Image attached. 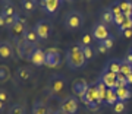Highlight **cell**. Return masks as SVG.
Returning <instances> with one entry per match:
<instances>
[{
	"label": "cell",
	"instance_id": "obj_22",
	"mask_svg": "<svg viewBox=\"0 0 132 114\" xmlns=\"http://www.w3.org/2000/svg\"><path fill=\"white\" fill-rule=\"evenodd\" d=\"M16 13H18V12H16V7H15V5L12 3V2H9V3L3 5V6H2V9H0V15H3L5 18L15 16Z\"/></svg>",
	"mask_w": 132,
	"mask_h": 114
},
{
	"label": "cell",
	"instance_id": "obj_14",
	"mask_svg": "<svg viewBox=\"0 0 132 114\" xmlns=\"http://www.w3.org/2000/svg\"><path fill=\"white\" fill-rule=\"evenodd\" d=\"M29 62L32 63L35 67H41V66H46V51H43L41 48H38L32 53L31 56V60Z\"/></svg>",
	"mask_w": 132,
	"mask_h": 114
},
{
	"label": "cell",
	"instance_id": "obj_28",
	"mask_svg": "<svg viewBox=\"0 0 132 114\" xmlns=\"http://www.w3.org/2000/svg\"><path fill=\"white\" fill-rule=\"evenodd\" d=\"M10 79V70L7 66H0V83H5Z\"/></svg>",
	"mask_w": 132,
	"mask_h": 114
},
{
	"label": "cell",
	"instance_id": "obj_17",
	"mask_svg": "<svg viewBox=\"0 0 132 114\" xmlns=\"http://www.w3.org/2000/svg\"><path fill=\"white\" fill-rule=\"evenodd\" d=\"M38 3V0H21V10L27 15H31L37 10Z\"/></svg>",
	"mask_w": 132,
	"mask_h": 114
},
{
	"label": "cell",
	"instance_id": "obj_24",
	"mask_svg": "<svg viewBox=\"0 0 132 114\" xmlns=\"http://www.w3.org/2000/svg\"><path fill=\"white\" fill-rule=\"evenodd\" d=\"M95 85H97V92H98V98H100V102H101V104H103L104 101H106V94H107V86L104 85L103 83V81H101V79H97V81H95Z\"/></svg>",
	"mask_w": 132,
	"mask_h": 114
},
{
	"label": "cell",
	"instance_id": "obj_4",
	"mask_svg": "<svg viewBox=\"0 0 132 114\" xmlns=\"http://www.w3.org/2000/svg\"><path fill=\"white\" fill-rule=\"evenodd\" d=\"M81 101L84 102L85 107L88 110H97L98 108V105L101 104V102H100V98H98V92H97V85H95V82L88 85V89L85 92V97Z\"/></svg>",
	"mask_w": 132,
	"mask_h": 114
},
{
	"label": "cell",
	"instance_id": "obj_40",
	"mask_svg": "<svg viewBox=\"0 0 132 114\" xmlns=\"http://www.w3.org/2000/svg\"><path fill=\"white\" fill-rule=\"evenodd\" d=\"M0 28H6V18L0 15Z\"/></svg>",
	"mask_w": 132,
	"mask_h": 114
},
{
	"label": "cell",
	"instance_id": "obj_8",
	"mask_svg": "<svg viewBox=\"0 0 132 114\" xmlns=\"http://www.w3.org/2000/svg\"><path fill=\"white\" fill-rule=\"evenodd\" d=\"M62 64V53L57 48H50L46 51V66L59 67Z\"/></svg>",
	"mask_w": 132,
	"mask_h": 114
},
{
	"label": "cell",
	"instance_id": "obj_43",
	"mask_svg": "<svg viewBox=\"0 0 132 114\" xmlns=\"http://www.w3.org/2000/svg\"><path fill=\"white\" fill-rule=\"evenodd\" d=\"M9 2H12V0H0L2 5H6V3H9Z\"/></svg>",
	"mask_w": 132,
	"mask_h": 114
},
{
	"label": "cell",
	"instance_id": "obj_47",
	"mask_svg": "<svg viewBox=\"0 0 132 114\" xmlns=\"http://www.w3.org/2000/svg\"><path fill=\"white\" fill-rule=\"evenodd\" d=\"M129 50H131V53H132V47H131V48H129Z\"/></svg>",
	"mask_w": 132,
	"mask_h": 114
},
{
	"label": "cell",
	"instance_id": "obj_26",
	"mask_svg": "<svg viewBox=\"0 0 132 114\" xmlns=\"http://www.w3.org/2000/svg\"><path fill=\"white\" fill-rule=\"evenodd\" d=\"M118 94H116V89L113 88H109L107 89V94H106V101H104V104L110 105V107H113L116 102H118Z\"/></svg>",
	"mask_w": 132,
	"mask_h": 114
},
{
	"label": "cell",
	"instance_id": "obj_1",
	"mask_svg": "<svg viewBox=\"0 0 132 114\" xmlns=\"http://www.w3.org/2000/svg\"><path fill=\"white\" fill-rule=\"evenodd\" d=\"M66 63L71 70H79L85 66L87 60H85V56L82 53V47L79 45V43L72 44L66 50Z\"/></svg>",
	"mask_w": 132,
	"mask_h": 114
},
{
	"label": "cell",
	"instance_id": "obj_9",
	"mask_svg": "<svg viewBox=\"0 0 132 114\" xmlns=\"http://www.w3.org/2000/svg\"><path fill=\"white\" fill-rule=\"evenodd\" d=\"M62 0H40L41 10L47 15H56L60 9Z\"/></svg>",
	"mask_w": 132,
	"mask_h": 114
},
{
	"label": "cell",
	"instance_id": "obj_35",
	"mask_svg": "<svg viewBox=\"0 0 132 114\" xmlns=\"http://www.w3.org/2000/svg\"><path fill=\"white\" fill-rule=\"evenodd\" d=\"M18 18H19V13H16L15 16H9V18H6V28H7V29L12 28V26H13V25L16 24Z\"/></svg>",
	"mask_w": 132,
	"mask_h": 114
},
{
	"label": "cell",
	"instance_id": "obj_31",
	"mask_svg": "<svg viewBox=\"0 0 132 114\" xmlns=\"http://www.w3.org/2000/svg\"><path fill=\"white\" fill-rule=\"evenodd\" d=\"M107 7L110 9V12L113 13V16H118V15L122 13V9H120V5H119V0H114V2H112V3L107 6Z\"/></svg>",
	"mask_w": 132,
	"mask_h": 114
},
{
	"label": "cell",
	"instance_id": "obj_16",
	"mask_svg": "<svg viewBox=\"0 0 132 114\" xmlns=\"http://www.w3.org/2000/svg\"><path fill=\"white\" fill-rule=\"evenodd\" d=\"M100 79L103 81V83L107 86V88H113V89H114V86H116V82H118L116 73H112V72H106V70H101Z\"/></svg>",
	"mask_w": 132,
	"mask_h": 114
},
{
	"label": "cell",
	"instance_id": "obj_34",
	"mask_svg": "<svg viewBox=\"0 0 132 114\" xmlns=\"http://www.w3.org/2000/svg\"><path fill=\"white\" fill-rule=\"evenodd\" d=\"M120 73L125 75V76L131 75L132 73V66L131 64H128V63H125V62H122V64H120Z\"/></svg>",
	"mask_w": 132,
	"mask_h": 114
},
{
	"label": "cell",
	"instance_id": "obj_27",
	"mask_svg": "<svg viewBox=\"0 0 132 114\" xmlns=\"http://www.w3.org/2000/svg\"><path fill=\"white\" fill-rule=\"evenodd\" d=\"M93 34L88 32V31H85V32H82V35H81V40L78 41L81 47H85V45H91L93 44Z\"/></svg>",
	"mask_w": 132,
	"mask_h": 114
},
{
	"label": "cell",
	"instance_id": "obj_5",
	"mask_svg": "<svg viewBox=\"0 0 132 114\" xmlns=\"http://www.w3.org/2000/svg\"><path fill=\"white\" fill-rule=\"evenodd\" d=\"M60 111H63L65 114H78V110H79V101L75 95H71V97H66L60 101Z\"/></svg>",
	"mask_w": 132,
	"mask_h": 114
},
{
	"label": "cell",
	"instance_id": "obj_32",
	"mask_svg": "<svg viewBox=\"0 0 132 114\" xmlns=\"http://www.w3.org/2000/svg\"><path fill=\"white\" fill-rule=\"evenodd\" d=\"M118 29H119V34H120V35H122L125 31H128V29H132V18H126L125 22H123Z\"/></svg>",
	"mask_w": 132,
	"mask_h": 114
},
{
	"label": "cell",
	"instance_id": "obj_33",
	"mask_svg": "<svg viewBox=\"0 0 132 114\" xmlns=\"http://www.w3.org/2000/svg\"><path fill=\"white\" fill-rule=\"evenodd\" d=\"M114 41H116V37H114L113 34H110V35H109V37L103 41L104 45H106V47L109 48V51H110V50H112V48L114 47Z\"/></svg>",
	"mask_w": 132,
	"mask_h": 114
},
{
	"label": "cell",
	"instance_id": "obj_29",
	"mask_svg": "<svg viewBox=\"0 0 132 114\" xmlns=\"http://www.w3.org/2000/svg\"><path fill=\"white\" fill-rule=\"evenodd\" d=\"M9 114H27V108L22 104H12L9 108Z\"/></svg>",
	"mask_w": 132,
	"mask_h": 114
},
{
	"label": "cell",
	"instance_id": "obj_11",
	"mask_svg": "<svg viewBox=\"0 0 132 114\" xmlns=\"http://www.w3.org/2000/svg\"><path fill=\"white\" fill-rule=\"evenodd\" d=\"M88 85L90 83L85 79H76V81H73V83H72V92H73V95L78 100H82L85 97V92L88 89Z\"/></svg>",
	"mask_w": 132,
	"mask_h": 114
},
{
	"label": "cell",
	"instance_id": "obj_38",
	"mask_svg": "<svg viewBox=\"0 0 132 114\" xmlns=\"http://www.w3.org/2000/svg\"><path fill=\"white\" fill-rule=\"evenodd\" d=\"M6 101H9V94H7V91L0 88V102H6Z\"/></svg>",
	"mask_w": 132,
	"mask_h": 114
},
{
	"label": "cell",
	"instance_id": "obj_25",
	"mask_svg": "<svg viewBox=\"0 0 132 114\" xmlns=\"http://www.w3.org/2000/svg\"><path fill=\"white\" fill-rule=\"evenodd\" d=\"M122 13L126 18H132V0H119Z\"/></svg>",
	"mask_w": 132,
	"mask_h": 114
},
{
	"label": "cell",
	"instance_id": "obj_15",
	"mask_svg": "<svg viewBox=\"0 0 132 114\" xmlns=\"http://www.w3.org/2000/svg\"><path fill=\"white\" fill-rule=\"evenodd\" d=\"M120 64H122V60H119V59H116V57H113V59H109L107 62L104 63L103 66V70L106 72H112V73H120Z\"/></svg>",
	"mask_w": 132,
	"mask_h": 114
},
{
	"label": "cell",
	"instance_id": "obj_12",
	"mask_svg": "<svg viewBox=\"0 0 132 114\" xmlns=\"http://www.w3.org/2000/svg\"><path fill=\"white\" fill-rule=\"evenodd\" d=\"M15 76H16V81H18L19 83H27V82H29L31 79H32L34 72L31 70L29 67H27V66L18 67V69H16V73H15Z\"/></svg>",
	"mask_w": 132,
	"mask_h": 114
},
{
	"label": "cell",
	"instance_id": "obj_20",
	"mask_svg": "<svg viewBox=\"0 0 132 114\" xmlns=\"http://www.w3.org/2000/svg\"><path fill=\"white\" fill-rule=\"evenodd\" d=\"M113 13L110 12V9L109 7H104V9H101V12H100V21L98 22H101L103 25H106V26H110V25H113Z\"/></svg>",
	"mask_w": 132,
	"mask_h": 114
},
{
	"label": "cell",
	"instance_id": "obj_21",
	"mask_svg": "<svg viewBox=\"0 0 132 114\" xmlns=\"http://www.w3.org/2000/svg\"><path fill=\"white\" fill-rule=\"evenodd\" d=\"M22 40H24L25 43L35 44V45L40 43V38H38V35H37V32H35V29H34V28H27V31L24 32Z\"/></svg>",
	"mask_w": 132,
	"mask_h": 114
},
{
	"label": "cell",
	"instance_id": "obj_13",
	"mask_svg": "<svg viewBox=\"0 0 132 114\" xmlns=\"http://www.w3.org/2000/svg\"><path fill=\"white\" fill-rule=\"evenodd\" d=\"M13 59V47L12 44L5 40V41H0V60H12Z\"/></svg>",
	"mask_w": 132,
	"mask_h": 114
},
{
	"label": "cell",
	"instance_id": "obj_30",
	"mask_svg": "<svg viewBox=\"0 0 132 114\" xmlns=\"http://www.w3.org/2000/svg\"><path fill=\"white\" fill-rule=\"evenodd\" d=\"M112 108H113V113H116V114H126V102L118 101Z\"/></svg>",
	"mask_w": 132,
	"mask_h": 114
},
{
	"label": "cell",
	"instance_id": "obj_46",
	"mask_svg": "<svg viewBox=\"0 0 132 114\" xmlns=\"http://www.w3.org/2000/svg\"><path fill=\"white\" fill-rule=\"evenodd\" d=\"M62 2H68V3H72L73 0H62Z\"/></svg>",
	"mask_w": 132,
	"mask_h": 114
},
{
	"label": "cell",
	"instance_id": "obj_37",
	"mask_svg": "<svg viewBox=\"0 0 132 114\" xmlns=\"http://www.w3.org/2000/svg\"><path fill=\"white\" fill-rule=\"evenodd\" d=\"M125 19H126V16H125L123 13L118 15V16H114V18H113V25H116V26L119 28V26L125 22Z\"/></svg>",
	"mask_w": 132,
	"mask_h": 114
},
{
	"label": "cell",
	"instance_id": "obj_10",
	"mask_svg": "<svg viewBox=\"0 0 132 114\" xmlns=\"http://www.w3.org/2000/svg\"><path fill=\"white\" fill-rule=\"evenodd\" d=\"M91 34H93V38L95 41H104L110 35V31H109V26L103 25L101 22H97V24H94V26L91 29Z\"/></svg>",
	"mask_w": 132,
	"mask_h": 114
},
{
	"label": "cell",
	"instance_id": "obj_36",
	"mask_svg": "<svg viewBox=\"0 0 132 114\" xmlns=\"http://www.w3.org/2000/svg\"><path fill=\"white\" fill-rule=\"evenodd\" d=\"M95 47H97V51H98V54H107V53H109V48L104 45L103 41H97Z\"/></svg>",
	"mask_w": 132,
	"mask_h": 114
},
{
	"label": "cell",
	"instance_id": "obj_18",
	"mask_svg": "<svg viewBox=\"0 0 132 114\" xmlns=\"http://www.w3.org/2000/svg\"><path fill=\"white\" fill-rule=\"evenodd\" d=\"M56 111H53L46 102L43 101H35L32 105V114H54Z\"/></svg>",
	"mask_w": 132,
	"mask_h": 114
},
{
	"label": "cell",
	"instance_id": "obj_7",
	"mask_svg": "<svg viewBox=\"0 0 132 114\" xmlns=\"http://www.w3.org/2000/svg\"><path fill=\"white\" fill-rule=\"evenodd\" d=\"M27 19L25 18H22L21 15H19V18H18V21H16V24L12 26V28L9 29V35H10V38L12 40H21V38L24 37V32L27 31Z\"/></svg>",
	"mask_w": 132,
	"mask_h": 114
},
{
	"label": "cell",
	"instance_id": "obj_45",
	"mask_svg": "<svg viewBox=\"0 0 132 114\" xmlns=\"http://www.w3.org/2000/svg\"><path fill=\"white\" fill-rule=\"evenodd\" d=\"M54 114H65V113H63V111H60V110H59V111H56V113H54Z\"/></svg>",
	"mask_w": 132,
	"mask_h": 114
},
{
	"label": "cell",
	"instance_id": "obj_19",
	"mask_svg": "<svg viewBox=\"0 0 132 114\" xmlns=\"http://www.w3.org/2000/svg\"><path fill=\"white\" fill-rule=\"evenodd\" d=\"M82 53H84L85 60H87V62H94L95 59L98 57V51H97V47H95L94 44L82 47Z\"/></svg>",
	"mask_w": 132,
	"mask_h": 114
},
{
	"label": "cell",
	"instance_id": "obj_6",
	"mask_svg": "<svg viewBox=\"0 0 132 114\" xmlns=\"http://www.w3.org/2000/svg\"><path fill=\"white\" fill-rule=\"evenodd\" d=\"M34 29H35L40 41H47L50 38V35H52V24L48 22L47 19H40L35 24Z\"/></svg>",
	"mask_w": 132,
	"mask_h": 114
},
{
	"label": "cell",
	"instance_id": "obj_49",
	"mask_svg": "<svg viewBox=\"0 0 132 114\" xmlns=\"http://www.w3.org/2000/svg\"><path fill=\"white\" fill-rule=\"evenodd\" d=\"M131 66H132V64H131Z\"/></svg>",
	"mask_w": 132,
	"mask_h": 114
},
{
	"label": "cell",
	"instance_id": "obj_42",
	"mask_svg": "<svg viewBox=\"0 0 132 114\" xmlns=\"http://www.w3.org/2000/svg\"><path fill=\"white\" fill-rule=\"evenodd\" d=\"M126 81H128V85H132V73L126 76Z\"/></svg>",
	"mask_w": 132,
	"mask_h": 114
},
{
	"label": "cell",
	"instance_id": "obj_2",
	"mask_svg": "<svg viewBox=\"0 0 132 114\" xmlns=\"http://www.w3.org/2000/svg\"><path fill=\"white\" fill-rule=\"evenodd\" d=\"M84 22H85V18H84V15H82V12L81 10H75V9L69 10L65 15V18H63V26L69 32L79 31L84 26Z\"/></svg>",
	"mask_w": 132,
	"mask_h": 114
},
{
	"label": "cell",
	"instance_id": "obj_23",
	"mask_svg": "<svg viewBox=\"0 0 132 114\" xmlns=\"http://www.w3.org/2000/svg\"><path fill=\"white\" fill-rule=\"evenodd\" d=\"M116 94H118V100L123 101V102H126V101L132 97V92H131V88H129V86L118 88V89H116Z\"/></svg>",
	"mask_w": 132,
	"mask_h": 114
},
{
	"label": "cell",
	"instance_id": "obj_3",
	"mask_svg": "<svg viewBox=\"0 0 132 114\" xmlns=\"http://www.w3.org/2000/svg\"><path fill=\"white\" fill-rule=\"evenodd\" d=\"M66 88V78L63 75H52L47 82V92L52 97H59Z\"/></svg>",
	"mask_w": 132,
	"mask_h": 114
},
{
	"label": "cell",
	"instance_id": "obj_41",
	"mask_svg": "<svg viewBox=\"0 0 132 114\" xmlns=\"http://www.w3.org/2000/svg\"><path fill=\"white\" fill-rule=\"evenodd\" d=\"M122 37H125V38H132V29H128V31H125V32L122 34Z\"/></svg>",
	"mask_w": 132,
	"mask_h": 114
},
{
	"label": "cell",
	"instance_id": "obj_44",
	"mask_svg": "<svg viewBox=\"0 0 132 114\" xmlns=\"http://www.w3.org/2000/svg\"><path fill=\"white\" fill-rule=\"evenodd\" d=\"M5 108V102H0V110H3Z\"/></svg>",
	"mask_w": 132,
	"mask_h": 114
},
{
	"label": "cell",
	"instance_id": "obj_48",
	"mask_svg": "<svg viewBox=\"0 0 132 114\" xmlns=\"http://www.w3.org/2000/svg\"><path fill=\"white\" fill-rule=\"evenodd\" d=\"M38 2H40V0H38Z\"/></svg>",
	"mask_w": 132,
	"mask_h": 114
},
{
	"label": "cell",
	"instance_id": "obj_39",
	"mask_svg": "<svg viewBox=\"0 0 132 114\" xmlns=\"http://www.w3.org/2000/svg\"><path fill=\"white\" fill-rule=\"evenodd\" d=\"M122 62L128 63V64H132V53H131V50H128V51H126L125 57L122 59Z\"/></svg>",
	"mask_w": 132,
	"mask_h": 114
}]
</instances>
